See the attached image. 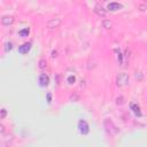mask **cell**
<instances>
[{"mask_svg": "<svg viewBox=\"0 0 147 147\" xmlns=\"http://www.w3.org/2000/svg\"><path fill=\"white\" fill-rule=\"evenodd\" d=\"M116 83H117V85H118L119 87H123V86L127 85V83H129V76H127V74L121 72V74L117 76V78H116Z\"/></svg>", "mask_w": 147, "mask_h": 147, "instance_id": "6da1fadb", "label": "cell"}, {"mask_svg": "<svg viewBox=\"0 0 147 147\" xmlns=\"http://www.w3.org/2000/svg\"><path fill=\"white\" fill-rule=\"evenodd\" d=\"M61 18L60 17H54V18H51L48 22H47V28L48 29H55V28H59L60 24H61Z\"/></svg>", "mask_w": 147, "mask_h": 147, "instance_id": "7a4b0ae2", "label": "cell"}, {"mask_svg": "<svg viewBox=\"0 0 147 147\" xmlns=\"http://www.w3.org/2000/svg\"><path fill=\"white\" fill-rule=\"evenodd\" d=\"M78 129H79L80 133H83V134H87L88 131H90V129H88V124H87L84 119H80V121L78 122Z\"/></svg>", "mask_w": 147, "mask_h": 147, "instance_id": "3957f363", "label": "cell"}, {"mask_svg": "<svg viewBox=\"0 0 147 147\" xmlns=\"http://www.w3.org/2000/svg\"><path fill=\"white\" fill-rule=\"evenodd\" d=\"M30 49H31V42H25V44H23L22 46L18 47V52L21 54H26Z\"/></svg>", "mask_w": 147, "mask_h": 147, "instance_id": "277c9868", "label": "cell"}, {"mask_svg": "<svg viewBox=\"0 0 147 147\" xmlns=\"http://www.w3.org/2000/svg\"><path fill=\"white\" fill-rule=\"evenodd\" d=\"M39 83L41 86H47L49 84V77L46 74H41L39 76Z\"/></svg>", "mask_w": 147, "mask_h": 147, "instance_id": "5b68a950", "label": "cell"}, {"mask_svg": "<svg viewBox=\"0 0 147 147\" xmlns=\"http://www.w3.org/2000/svg\"><path fill=\"white\" fill-rule=\"evenodd\" d=\"M94 11L99 15V16H106V14H107V11H106V9L101 6V5H95V7H94Z\"/></svg>", "mask_w": 147, "mask_h": 147, "instance_id": "8992f818", "label": "cell"}, {"mask_svg": "<svg viewBox=\"0 0 147 147\" xmlns=\"http://www.w3.org/2000/svg\"><path fill=\"white\" fill-rule=\"evenodd\" d=\"M13 22H14V17H13V16H3V17L1 18L2 25H6V26L13 24Z\"/></svg>", "mask_w": 147, "mask_h": 147, "instance_id": "52a82bcc", "label": "cell"}, {"mask_svg": "<svg viewBox=\"0 0 147 147\" xmlns=\"http://www.w3.org/2000/svg\"><path fill=\"white\" fill-rule=\"evenodd\" d=\"M123 6L121 5V3H118V2H110V3H108V9L109 10H111V11H115V10H118V9H121Z\"/></svg>", "mask_w": 147, "mask_h": 147, "instance_id": "ba28073f", "label": "cell"}, {"mask_svg": "<svg viewBox=\"0 0 147 147\" xmlns=\"http://www.w3.org/2000/svg\"><path fill=\"white\" fill-rule=\"evenodd\" d=\"M131 109L133 110V113H134L136 115H138V116H140V115H141V113H140V108H139L136 103H132V105H131Z\"/></svg>", "mask_w": 147, "mask_h": 147, "instance_id": "9c48e42d", "label": "cell"}, {"mask_svg": "<svg viewBox=\"0 0 147 147\" xmlns=\"http://www.w3.org/2000/svg\"><path fill=\"white\" fill-rule=\"evenodd\" d=\"M29 32H30V30H29V28H25V29H23V30H21L18 33H20V36L21 37H26L28 34H29Z\"/></svg>", "mask_w": 147, "mask_h": 147, "instance_id": "30bf717a", "label": "cell"}, {"mask_svg": "<svg viewBox=\"0 0 147 147\" xmlns=\"http://www.w3.org/2000/svg\"><path fill=\"white\" fill-rule=\"evenodd\" d=\"M46 65H47V63H46L45 60H40V61H39V68H40V69H45Z\"/></svg>", "mask_w": 147, "mask_h": 147, "instance_id": "8fae6325", "label": "cell"}, {"mask_svg": "<svg viewBox=\"0 0 147 147\" xmlns=\"http://www.w3.org/2000/svg\"><path fill=\"white\" fill-rule=\"evenodd\" d=\"M75 80H76L75 76H72V75H71V76H69V77H68V83H69V84H74V83H75Z\"/></svg>", "mask_w": 147, "mask_h": 147, "instance_id": "7c38bea8", "label": "cell"}, {"mask_svg": "<svg viewBox=\"0 0 147 147\" xmlns=\"http://www.w3.org/2000/svg\"><path fill=\"white\" fill-rule=\"evenodd\" d=\"M11 48H13V46H11V42H7V44H6V47H5V51H6V52H7V51H8V49H9V51H10V49H11Z\"/></svg>", "mask_w": 147, "mask_h": 147, "instance_id": "4fadbf2b", "label": "cell"}, {"mask_svg": "<svg viewBox=\"0 0 147 147\" xmlns=\"http://www.w3.org/2000/svg\"><path fill=\"white\" fill-rule=\"evenodd\" d=\"M6 114H7V111H6V109H5V108H2V109H1V116H0V117H1V118H5V116H6Z\"/></svg>", "mask_w": 147, "mask_h": 147, "instance_id": "5bb4252c", "label": "cell"}, {"mask_svg": "<svg viewBox=\"0 0 147 147\" xmlns=\"http://www.w3.org/2000/svg\"><path fill=\"white\" fill-rule=\"evenodd\" d=\"M103 25H105L106 28H110V25H111V23H109V22H105V23H103Z\"/></svg>", "mask_w": 147, "mask_h": 147, "instance_id": "9a60e30c", "label": "cell"}, {"mask_svg": "<svg viewBox=\"0 0 147 147\" xmlns=\"http://www.w3.org/2000/svg\"><path fill=\"white\" fill-rule=\"evenodd\" d=\"M146 7H147V6H145V5H140V6H139V8H141V10H144V8H146Z\"/></svg>", "mask_w": 147, "mask_h": 147, "instance_id": "2e32d148", "label": "cell"}, {"mask_svg": "<svg viewBox=\"0 0 147 147\" xmlns=\"http://www.w3.org/2000/svg\"><path fill=\"white\" fill-rule=\"evenodd\" d=\"M47 100L48 102H51V94H47Z\"/></svg>", "mask_w": 147, "mask_h": 147, "instance_id": "e0dca14e", "label": "cell"}, {"mask_svg": "<svg viewBox=\"0 0 147 147\" xmlns=\"http://www.w3.org/2000/svg\"><path fill=\"white\" fill-rule=\"evenodd\" d=\"M52 56L55 57V56H56V52H53V55H52Z\"/></svg>", "mask_w": 147, "mask_h": 147, "instance_id": "ac0fdd59", "label": "cell"}]
</instances>
